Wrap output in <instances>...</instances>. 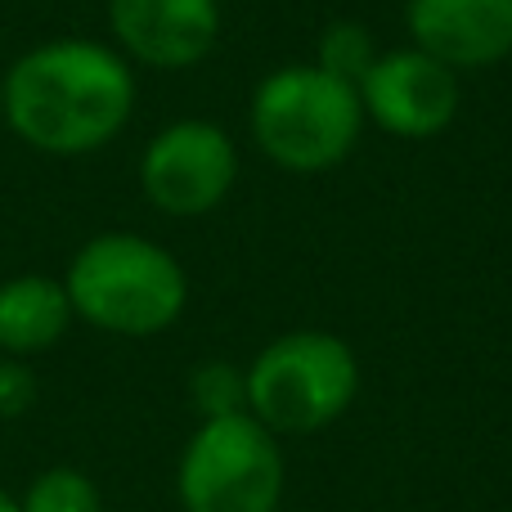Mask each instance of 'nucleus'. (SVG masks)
Listing matches in <instances>:
<instances>
[{
  "instance_id": "nucleus-1",
  "label": "nucleus",
  "mask_w": 512,
  "mask_h": 512,
  "mask_svg": "<svg viewBox=\"0 0 512 512\" xmlns=\"http://www.w3.org/2000/svg\"><path fill=\"white\" fill-rule=\"evenodd\" d=\"M135 72L99 41H45L5 72V122L54 158L95 153L131 122Z\"/></svg>"
},
{
  "instance_id": "nucleus-2",
  "label": "nucleus",
  "mask_w": 512,
  "mask_h": 512,
  "mask_svg": "<svg viewBox=\"0 0 512 512\" xmlns=\"http://www.w3.org/2000/svg\"><path fill=\"white\" fill-rule=\"evenodd\" d=\"M72 315L113 337L167 333L189 301L185 265L144 234H99L68 265Z\"/></svg>"
},
{
  "instance_id": "nucleus-3",
  "label": "nucleus",
  "mask_w": 512,
  "mask_h": 512,
  "mask_svg": "<svg viewBox=\"0 0 512 512\" xmlns=\"http://www.w3.org/2000/svg\"><path fill=\"white\" fill-rule=\"evenodd\" d=\"M252 140L274 167L315 176L360 144L364 104L351 81L328 77L315 63L274 68L252 95Z\"/></svg>"
},
{
  "instance_id": "nucleus-4",
  "label": "nucleus",
  "mask_w": 512,
  "mask_h": 512,
  "mask_svg": "<svg viewBox=\"0 0 512 512\" xmlns=\"http://www.w3.org/2000/svg\"><path fill=\"white\" fill-rule=\"evenodd\" d=\"M360 391V360L337 333L301 328L265 346L248 369V414L270 432L306 436L337 423Z\"/></svg>"
},
{
  "instance_id": "nucleus-5",
  "label": "nucleus",
  "mask_w": 512,
  "mask_h": 512,
  "mask_svg": "<svg viewBox=\"0 0 512 512\" xmlns=\"http://www.w3.org/2000/svg\"><path fill=\"white\" fill-rule=\"evenodd\" d=\"M176 490L185 512H279L283 454L252 414L203 418L180 454Z\"/></svg>"
},
{
  "instance_id": "nucleus-6",
  "label": "nucleus",
  "mask_w": 512,
  "mask_h": 512,
  "mask_svg": "<svg viewBox=\"0 0 512 512\" xmlns=\"http://www.w3.org/2000/svg\"><path fill=\"white\" fill-rule=\"evenodd\" d=\"M239 180V149L216 122H171L140 158V189L167 216H207Z\"/></svg>"
},
{
  "instance_id": "nucleus-7",
  "label": "nucleus",
  "mask_w": 512,
  "mask_h": 512,
  "mask_svg": "<svg viewBox=\"0 0 512 512\" xmlns=\"http://www.w3.org/2000/svg\"><path fill=\"white\" fill-rule=\"evenodd\" d=\"M360 104L396 140H432L459 113V72L423 50H387L360 77Z\"/></svg>"
},
{
  "instance_id": "nucleus-8",
  "label": "nucleus",
  "mask_w": 512,
  "mask_h": 512,
  "mask_svg": "<svg viewBox=\"0 0 512 512\" xmlns=\"http://www.w3.org/2000/svg\"><path fill=\"white\" fill-rule=\"evenodd\" d=\"M108 27L149 68H194L221 36V0H108Z\"/></svg>"
},
{
  "instance_id": "nucleus-9",
  "label": "nucleus",
  "mask_w": 512,
  "mask_h": 512,
  "mask_svg": "<svg viewBox=\"0 0 512 512\" xmlns=\"http://www.w3.org/2000/svg\"><path fill=\"white\" fill-rule=\"evenodd\" d=\"M414 50L450 72L490 68L512 54V0H405Z\"/></svg>"
},
{
  "instance_id": "nucleus-10",
  "label": "nucleus",
  "mask_w": 512,
  "mask_h": 512,
  "mask_svg": "<svg viewBox=\"0 0 512 512\" xmlns=\"http://www.w3.org/2000/svg\"><path fill=\"white\" fill-rule=\"evenodd\" d=\"M68 288L50 274H18L0 283V351L41 355L68 333L72 324Z\"/></svg>"
},
{
  "instance_id": "nucleus-11",
  "label": "nucleus",
  "mask_w": 512,
  "mask_h": 512,
  "mask_svg": "<svg viewBox=\"0 0 512 512\" xmlns=\"http://www.w3.org/2000/svg\"><path fill=\"white\" fill-rule=\"evenodd\" d=\"M373 59H378V50H373V36L364 23L342 18V23H328L324 36H319L315 68H324L328 77H337V81L360 86V77L373 68Z\"/></svg>"
},
{
  "instance_id": "nucleus-12",
  "label": "nucleus",
  "mask_w": 512,
  "mask_h": 512,
  "mask_svg": "<svg viewBox=\"0 0 512 512\" xmlns=\"http://www.w3.org/2000/svg\"><path fill=\"white\" fill-rule=\"evenodd\" d=\"M23 512H104L95 481L77 468H45L18 499Z\"/></svg>"
},
{
  "instance_id": "nucleus-13",
  "label": "nucleus",
  "mask_w": 512,
  "mask_h": 512,
  "mask_svg": "<svg viewBox=\"0 0 512 512\" xmlns=\"http://www.w3.org/2000/svg\"><path fill=\"white\" fill-rule=\"evenodd\" d=\"M189 396H194L203 418H230L248 414V369H234L225 360H207L189 378Z\"/></svg>"
},
{
  "instance_id": "nucleus-14",
  "label": "nucleus",
  "mask_w": 512,
  "mask_h": 512,
  "mask_svg": "<svg viewBox=\"0 0 512 512\" xmlns=\"http://www.w3.org/2000/svg\"><path fill=\"white\" fill-rule=\"evenodd\" d=\"M32 396H36L32 373H27L18 360H0V414L5 418L23 414V409L32 405Z\"/></svg>"
},
{
  "instance_id": "nucleus-15",
  "label": "nucleus",
  "mask_w": 512,
  "mask_h": 512,
  "mask_svg": "<svg viewBox=\"0 0 512 512\" xmlns=\"http://www.w3.org/2000/svg\"><path fill=\"white\" fill-rule=\"evenodd\" d=\"M0 512H23V508H18V499H14V495H9V490H5V486H0Z\"/></svg>"
},
{
  "instance_id": "nucleus-16",
  "label": "nucleus",
  "mask_w": 512,
  "mask_h": 512,
  "mask_svg": "<svg viewBox=\"0 0 512 512\" xmlns=\"http://www.w3.org/2000/svg\"><path fill=\"white\" fill-rule=\"evenodd\" d=\"M0 117H5V81H0Z\"/></svg>"
}]
</instances>
